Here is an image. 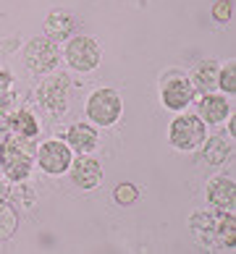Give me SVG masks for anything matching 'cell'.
Instances as JSON below:
<instances>
[{"label":"cell","instance_id":"obj_1","mask_svg":"<svg viewBox=\"0 0 236 254\" xmlns=\"http://www.w3.org/2000/svg\"><path fill=\"white\" fill-rule=\"evenodd\" d=\"M34 152L32 139H26L21 134H8L3 139V147H0V168H3L5 178L11 181H24L26 176L32 173L34 165Z\"/></svg>","mask_w":236,"mask_h":254},{"label":"cell","instance_id":"obj_2","mask_svg":"<svg viewBox=\"0 0 236 254\" xmlns=\"http://www.w3.org/2000/svg\"><path fill=\"white\" fill-rule=\"evenodd\" d=\"M84 113H87V121L92 126H102L110 128L118 124L121 113H124V102H121V95L110 87H100L94 89L92 95L84 102Z\"/></svg>","mask_w":236,"mask_h":254},{"label":"cell","instance_id":"obj_3","mask_svg":"<svg viewBox=\"0 0 236 254\" xmlns=\"http://www.w3.org/2000/svg\"><path fill=\"white\" fill-rule=\"evenodd\" d=\"M207 124L200 116H192V113H181L171 121V128H168V142L171 147L181 149V152H194L200 149L205 136H207Z\"/></svg>","mask_w":236,"mask_h":254},{"label":"cell","instance_id":"obj_4","mask_svg":"<svg viewBox=\"0 0 236 254\" xmlns=\"http://www.w3.org/2000/svg\"><path fill=\"white\" fill-rule=\"evenodd\" d=\"M61 63V50L58 42L47 40V37H34L24 45V65L37 76H47L58 68Z\"/></svg>","mask_w":236,"mask_h":254},{"label":"cell","instance_id":"obj_5","mask_svg":"<svg viewBox=\"0 0 236 254\" xmlns=\"http://www.w3.org/2000/svg\"><path fill=\"white\" fill-rule=\"evenodd\" d=\"M194 95L197 92L192 87V79L184 71H171L160 79V100H163V105L168 110H176V113L186 110L192 105Z\"/></svg>","mask_w":236,"mask_h":254},{"label":"cell","instance_id":"obj_6","mask_svg":"<svg viewBox=\"0 0 236 254\" xmlns=\"http://www.w3.org/2000/svg\"><path fill=\"white\" fill-rule=\"evenodd\" d=\"M34 163L47 176H63V173H69V168L74 163V152L63 139H47V142H42L37 147Z\"/></svg>","mask_w":236,"mask_h":254},{"label":"cell","instance_id":"obj_7","mask_svg":"<svg viewBox=\"0 0 236 254\" xmlns=\"http://www.w3.org/2000/svg\"><path fill=\"white\" fill-rule=\"evenodd\" d=\"M100 45L94 37H69V42H66V63L71 65L74 71L79 73H87V71H94L100 65Z\"/></svg>","mask_w":236,"mask_h":254},{"label":"cell","instance_id":"obj_8","mask_svg":"<svg viewBox=\"0 0 236 254\" xmlns=\"http://www.w3.org/2000/svg\"><path fill=\"white\" fill-rule=\"evenodd\" d=\"M37 100L45 110H50L53 116H61V113L69 108V79L66 76H50L40 84L37 89Z\"/></svg>","mask_w":236,"mask_h":254},{"label":"cell","instance_id":"obj_9","mask_svg":"<svg viewBox=\"0 0 236 254\" xmlns=\"http://www.w3.org/2000/svg\"><path fill=\"white\" fill-rule=\"evenodd\" d=\"M207 202L221 212H236V184L229 176H215L207 181Z\"/></svg>","mask_w":236,"mask_h":254},{"label":"cell","instance_id":"obj_10","mask_svg":"<svg viewBox=\"0 0 236 254\" xmlns=\"http://www.w3.org/2000/svg\"><path fill=\"white\" fill-rule=\"evenodd\" d=\"M69 173H71V181L77 184L79 189H84V191L97 189L100 181H102V168H100L97 160L89 157V155H79V157L71 163Z\"/></svg>","mask_w":236,"mask_h":254},{"label":"cell","instance_id":"obj_11","mask_svg":"<svg viewBox=\"0 0 236 254\" xmlns=\"http://www.w3.org/2000/svg\"><path fill=\"white\" fill-rule=\"evenodd\" d=\"M197 108H200V118L205 124H223L226 118L234 113L231 102H229V95H202V100L197 102Z\"/></svg>","mask_w":236,"mask_h":254},{"label":"cell","instance_id":"obj_12","mask_svg":"<svg viewBox=\"0 0 236 254\" xmlns=\"http://www.w3.org/2000/svg\"><path fill=\"white\" fill-rule=\"evenodd\" d=\"M97 142H100V136H97V128L92 124H74L66 131V144L77 155H89L97 147Z\"/></svg>","mask_w":236,"mask_h":254},{"label":"cell","instance_id":"obj_13","mask_svg":"<svg viewBox=\"0 0 236 254\" xmlns=\"http://www.w3.org/2000/svg\"><path fill=\"white\" fill-rule=\"evenodd\" d=\"M218 71H221V65L218 61H200L194 65V71H192V87L194 92H200V95H210L213 89H218Z\"/></svg>","mask_w":236,"mask_h":254},{"label":"cell","instance_id":"obj_14","mask_svg":"<svg viewBox=\"0 0 236 254\" xmlns=\"http://www.w3.org/2000/svg\"><path fill=\"white\" fill-rule=\"evenodd\" d=\"M71 29H74V18L66 11H50V16L45 18V37L53 40V42L69 40Z\"/></svg>","mask_w":236,"mask_h":254},{"label":"cell","instance_id":"obj_15","mask_svg":"<svg viewBox=\"0 0 236 254\" xmlns=\"http://www.w3.org/2000/svg\"><path fill=\"white\" fill-rule=\"evenodd\" d=\"M231 144H229V139H226L223 134H215L207 139L205 136V142H202V157H205V163H210V165H223L226 160L231 157Z\"/></svg>","mask_w":236,"mask_h":254},{"label":"cell","instance_id":"obj_16","mask_svg":"<svg viewBox=\"0 0 236 254\" xmlns=\"http://www.w3.org/2000/svg\"><path fill=\"white\" fill-rule=\"evenodd\" d=\"M11 124H13L16 134H21V136H26V139H34L37 134H40V124H37V118L32 116L29 110H18Z\"/></svg>","mask_w":236,"mask_h":254},{"label":"cell","instance_id":"obj_17","mask_svg":"<svg viewBox=\"0 0 236 254\" xmlns=\"http://www.w3.org/2000/svg\"><path fill=\"white\" fill-rule=\"evenodd\" d=\"M18 228V212L8 202H0V241H8Z\"/></svg>","mask_w":236,"mask_h":254},{"label":"cell","instance_id":"obj_18","mask_svg":"<svg viewBox=\"0 0 236 254\" xmlns=\"http://www.w3.org/2000/svg\"><path fill=\"white\" fill-rule=\"evenodd\" d=\"M218 89L223 95H236V61H229L218 71Z\"/></svg>","mask_w":236,"mask_h":254},{"label":"cell","instance_id":"obj_19","mask_svg":"<svg viewBox=\"0 0 236 254\" xmlns=\"http://www.w3.org/2000/svg\"><path fill=\"white\" fill-rule=\"evenodd\" d=\"M113 199H116V204H121V207H129V204H134L139 199V189L134 184L124 181V184H118L116 189H113Z\"/></svg>","mask_w":236,"mask_h":254},{"label":"cell","instance_id":"obj_20","mask_svg":"<svg viewBox=\"0 0 236 254\" xmlns=\"http://www.w3.org/2000/svg\"><path fill=\"white\" fill-rule=\"evenodd\" d=\"M210 13H213L215 21L226 24V21H231V18H234V3H231V0H215Z\"/></svg>","mask_w":236,"mask_h":254},{"label":"cell","instance_id":"obj_21","mask_svg":"<svg viewBox=\"0 0 236 254\" xmlns=\"http://www.w3.org/2000/svg\"><path fill=\"white\" fill-rule=\"evenodd\" d=\"M11 81H13V76H11V71L8 68H0V97L8 92V87H11Z\"/></svg>","mask_w":236,"mask_h":254}]
</instances>
